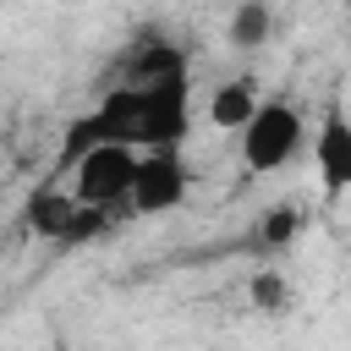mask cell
Returning <instances> with one entry per match:
<instances>
[{
    "instance_id": "8992f818",
    "label": "cell",
    "mask_w": 351,
    "mask_h": 351,
    "mask_svg": "<svg viewBox=\"0 0 351 351\" xmlns=\"http://www.w3.org/2000/svg\"><path fill=\"white\" fill-rule=\"evenodd\" d=\"M307 154H313L318 197L324 203H340L351 192V110L340 99H329L324 115L307 126Z\"/></svg>"
},
{
    "instance_id": "9c48e42d",
    "label": "cell",
    "mask_w": 351,
    "mask_h": 351,
    "mask_svg": "<svg viewBox=\"0 0 351 351\" xmlns=\"http://www.w3.org/2000/svg\"><path fill=\"white\" fill-rule=\"evenodd\" d=\"M252 302H258V307H269V313H280V302H285V285H280L274 274H252Z\"/></svg>"
},
{
    "instance_id": "7a4b0ae2",
    "label": "cell",
    "mask_w": 351,
    "mask_h": 351,
    "mask_svg": "<svg viewBox=\"0 0 351 351\" xmlns=\"http://www.w3.org/2000/svg\"><path fill=\"white\" fill-rule=\"evenodd\" d=\"M241 143V170L247 176H274L285 165L302 159L307 148V115L291 99H258V110L247 115V126L236 132Z\"/></svg>"
},
{
    "instance_id": "52a82bcc",
    "label": "cell",
    "mask_w": 351,
    "mask_h": 351,
    "mask_svg": "<svg viewBox=\"0 0 351 351\" xmlns=\"http://www.w3.org/2000/svg\"><path fill=\"white\" fill-rule=\"evenodd\" d=\"M269 33H274V0H236V5H230V16H225V38H230L241 55L263 49Z\"/></svg>"
},
{
    "instance_id": "277c9868",
    "label": "cell",
    "mask_w": 351,
    "mask_h": 351,
    "mask_svg": "<svg viewBox=\"0 0 351 351\" xmlns=\"http://www.w3.org/2000/svg\"><path fill=\"white\" fill-rule=\"evenodd\" d=\"M186 197H192V165H186V154L181 148H137L126 208L137 219H159V214H176Z\"/></svg>"
},
{
    "instance_id": "5b68a950",
    "label": "cell",
    "mask_w": 351,
    "mask_h": 351,
    "mask_svg": "<svg viewBox=\"0 0 351 351\" xmlns=\"http://www.w3.org/2000/svg\"><path fill=\"white\" fill-rule=\"evenodd\" d=\"M22 219H27V230H33L38 241H55V247H82V241H93V236L110 230V214L77 203L66 181H44V186L27 197Z\"/></svg>"
},
{
    "instance_id": "ba28073f",
    "label": "cell",
    "mask_w": 351,
    "mask_h": 351,
    "mask_svg": "<svg viewBox=\"0 0 351 351\" xmlns=\"http://www.w3.org/2000/svg\"><path fill=\"white\" fill-rule=\"evenodd\" d=\"M258 82L252 77H230V82H219L214 88V99H208V121L219 126V132H241L247 126V115L258 110Z\"/></svg>"
},
{
    "instance_id": "3957f363",
    "label": "cell",
    "mask_w": 351,
    "mask_h": 351,
    "mask_svg": "<svg viewBox=\"0 0 351 351\" xmlns=\"http://www.w3.org/2000/svg\"><path fill=\"white\" fill-rule=\"evenodd\" d=\"M132 165H137V148H126V143H104V137H99V143H88L71 165H60V181L71 186L77 203L115 214V208H126Z\"/></svg>"
},
{
    "instance_id": "6da1fadb",
    "label": "cell",
    "mask_w": 351,
    "mask_h": 351,
    "mask_svg": "<svg viewBox=\"0 0 351 351\" xmlns=\"http://www.w3.org/2000/svg\"><path fill=\"white\" fill-rule=\"evenodd\" d=\"M126 143V148H181L192 137V77L165 71V77H110L104 93L66 126L60 165H71L88 143Z\"/></svg>"
}]
</instances>
